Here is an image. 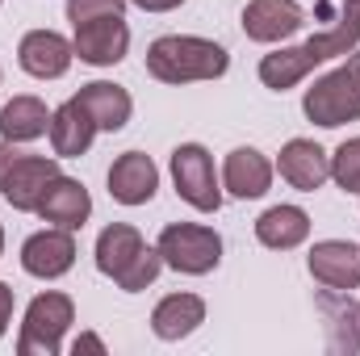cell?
I'll return each mask as SVG.
<instances>
[{
  "mask_svg": "<svg viewBox=\"0 0 360 356\" xmlns=\"http://www.w3.org/2000/svg\"><path fill=\"white\" fill-rule=\"evenodd\" d=\"M306 25V13L297 0H252L243 8V34L252 42H281Z\"/></svg>",
  "mask_w": 360,
  "mask_h": 356,
  "instance_id": "13",
  "label": "cell"
},
{
  "mask_svg": "<svg viewBox=\"0 0 360 356\" xmlns=\"http://www.w3.org/2000/svg\"><path fill=\"white\" fill-rule=\"evenodd\" d=\"M160 268H164V256H160L155 248H143V252H139V260L117 276V285H122L126 293H143V289L160 276Z\"/></svg>",
  "mask_w": 360,
  "mask_h": 356,
  "instance_id": "25",
  "label": "cell"
},
{
  "mask_svg": "<svg viewBox=\"0 0 360 356\" xmlns=\"http://www.w3.org/2000/svg\"><path fill=\"white\" fill-rule=\"evenodd\" d=\"M51 130V113L38 96H13L0 109V139L8 143H34Z\"/></svg>",
  "mask_w": 360,
  "mask_h": 356,
  "instance_id": "23",
  "label": "cell"
},
{
  "mask_svg": "<svg viewBox=\"0 0 360 356\" xmlns=\"http://www.w3.org/2000/svg\"><path fill=\"white\" fill-rule=\"evenodd\" d=\"M34 214H42V222H55V227H63V231H80L92 214V197L80 180H72V177L59 172V177L46 184V193H42V201H38Z\"/></svg>",
  "mask_w": 360,
  "mask_h": 356,
  "instance_id": "12",
  "label": "cell"
},
{
  "mask_svg": "<svg viewBox=\"0 0 360 356\" xmlns=\"http://www.w3.org/2000/svg\"><path fill=\"white\" fill-rule=\"evenodd\" d=\"M331 180L344 193H360V139L340 143V151L331 155Z\"/></svg>",
  "mask_w": 360,
  "mask_h": 356,
  "instance_id": "24",
  "label": "cell"
},
{
  "mask_svg": "<svg viewBox=\"0 0 360 356\" xmlns=\"http://www.w3.org/2000/svg\"><path fill=\"white\" fill-rule=\"evenodd\" d=\"M147 243H143V235L134 231V227H126V222H113V227H105L101 235H96V268L105 272V276H122L126 268L139 260V252H143Z\"/></svg>",
  "mask_w": 360,
  "mask_h": 356,
  "instance_id": "22",
  "label": "cell"
},
{
  "mask_svg": "<svg viewBox=\"0 0 360 356\" xmlns=\"http://www.w3.org/2000/svg\"><path fill=\"white\" fill-rule=\"evenodd\" d=\"M130 0H68V21L72 25H84L92 17H113V13H122Z\"/></svg>",
  "mask_w": 360,
  "mask_h": 356,
  "instance_id": "26",
  "label": "cell"
},
{
  "mask_svg": "<svg viewBox=\"0 0 360 356\" xmlns=\"http://www.w3.org/2000/svg\"><path fill=\"white\" fill-rule=\"evenodd\" d=\"M172 180H176V193L201 214H214L222 205V189L214 177V155L201 147V143H180L172 151Z\"/></svg>",
  "mask_w": 360,
  "mask_h": 356,
  "instance_id": "7",
  "label": "cell"
},
{
  "mask_svg": "<svg viewBox=\"0 0 360 356\" xmlns=\"http://www.w3.org/2000/svg\"><path fill=\"white\" fill-rule=\"evenodd\" d=\"M323 323H327V348L331 352H360V306L352 289H323L314 298Z\"/></svg>",
  "mask_w": 360,
  "mask_h": 356,
  "instance_id": "14",
  "label": "cell"
},
{
  "mask_svg": "<svg viewBox=\"0 0 360 356\" xmlns=\"http://www.w3.org/2000/svg\"><path fill=\"white\" fill-rule=\"evenodd\" d=\"M0 252H4V231H0Z\"/></svg>",
  "mask_w": 360,
  "mask_h": 356,
  "instance_id": "30",
  "label": "cell"
},
{
  "mask_svg": "<svg viewBox=\"0 0 360 356\" xmlns=\"http://www.w3.org/2000/svg\"><path fill=\"white\" fill-rule=\"evenodd\" d=\"M17 59H21V68H25L30 76H38V80H59V76L72 68L76 46H72L63 34H55V30H30V34L21 38V46H17Z\"/></svg>",
  "mask_w": 360,
  "mask_h": 356,
  "instance_id": "10",
  "label": "cell"
},
{
  "mask_svg": "<svg viewBox=\"0 0 360 356\" xmlns=\"http://www.w3.org/2000/svg\"><path fill=\"white\" fill-rule=\"evenodd\" d=\"M92 139H96V122L84 113V105H80L76 96L51 113V147H55L59 160L84 155V151L92 147Z\"/></svg>",
  "mask_w": 360,
  "mask_h": 356,
  "instance_id": "18",
  "label": "cell"
},
{
  "mask_svg": "<svg viewBox=\"0 0 360 356\" xmlns=\"http://www.w3.org/2000/svg\"><path fill=\"white\" fill-rule=\"evenodd\" d=\"M356 42H360V0H344L340 13H335V21L323 34L306 38L302 46H285V51L264 55L260 59V80H264V89L285 92V89H293L297 80H306L319 63L352 55Z\"/></svg>",
  "mask_w": 360,
  "mask_h": 356,
  "instance_id": "1",
  "label": "cell"
},
{
  "mask_svg": "<svg viewBox=\"0 0 360 356\" xmlns=\"http://www.w3.org/2000/svg\"><path fill=\"white\" fill-rule=\"evenodd\" d=\"M205 323V302L197 293H168L155 310H151V331L160 340H184Z\"/></svg>",
  "mask_w": 360,
  "mask_h": 356,
  "instance_id": "20",
  "label": "cell"
},
{
  "mask_svg": "<svg viewBox=\"0 0 360 356\" xmlns=\"http://www.w3.org/2000/svg\"><path fill=\"white\" fill-rule=\"evenodd\" d=\"M310 276L327 289H356L360 285V248L348 239H323L310 248Z\"/></svg>",
  "mask_w": 360,
  "mask_h": 356,
  "instance_id": "16",
  "label": "cell"
},
{
  "mask_svg": "<svg viewBox=\"0 0 360 356\" xmlns=\"http://www.w3.org/2000/svg\"><path fill=\"white\" fill-rule=\"evenodd\" d=\"M76 101L84 105V113H89L92 122H96V130H122L126 122H130V109H134V101H130V92L122 89V84H109V80H92L84 89L76 92Z\"/></svg>",
  "mask_w": 360,
  "mask_h": 356,
  "instance_id": "19",
  "label": "cell"
},
{
  "mask_svg": "<svg viewBox=\"0 0 360 356\" xmlns=\"http://www.w3.org/2000/svg\"><path fill=\"white\" fill-rule=\"evenodd\" d=\"M231 68V55L193 34H164L147 46V72L164 84H193V80H218Z\"/></svg>",
  "mask_w": 360,
  "mask_h": 356,
  "instance_id": "2",
  "label": "cell"
},
{
  "mask_svg": "<svg viewBox=\"0 0 360 356\" xmlns=\"http://www.w3.org/2000/svg\"><path fill=\"white\" fill-rule=\"evenodd\" d=\"M59 177V164L51 155H30L17 151L8 139L0 143V197L13 210H38L46 184Z\"/></svg>",
  "mask_w": 360,
  "mask_h": 356,
  "instance_id": "4",
  "label": "cell"
},
{
  "mask_svg": "<svg viewBox=\"0 0 360 356\" xmlns=\"http://www.w3.org/2000/svg\"><path fill=\"white\" fill-rule=\"evenodd\" d=\"M306 235H310V214L302 205H272L256 218V239L264 248H276V252L306 243Z\"/></svg>",
  "mask_w": 360,
  "mask_h": 356,
  "instance_id": "21",
  "label": "cell"
},
{
  "mask_svg": "<svg viewBox=\"0 0 360 356\" xmlns=\"http://www.w3.org/2000/svg\"><path fill=\"white\" fill-rule=\"evenodd\" d=\"M302 109L323 130H335L344 122H360V55H348L344 68L314 80V89H306V96H302Z\"/></svg>",
  "mask_w": 360,
  "mask_h": 356,
  "instance_id": "3",
  "label": "cell"
},
{
  "mask_svg": "<svg viewBox=\"0 0 360 356\" xmlns=\"http://www.w3.org/2000/svg\"><path fill=\"white\" fill-rule=\"evenodd\" d=\"M155 252L164 256V265L176 268V272L205 276L222 260V239H218V231H210L201 222H172V227H164Z\"/></svg>",
  "mask_w": 360,
  "mask_h": 356,
  "instance_id": "6",
  "label": "cell"
},
{
  "mask_svg": "<svg viewBox=\"0 0 360 356\" xmlns=\"http://www.w3.org/2000/svg\"><path fill=\"white\" fill-rule=\"evenodd\" d=\"M76 323V306L68 293H38L25 310L17 352L21 356H59L68 327Z\"/></svg>",
  "mask_w": 360,
  "mask_h": 356,
  "instance_id": "5",
  "label": "cell"
},
{
  "mask_svg": "<svg viewBox=\"0 0 360 356\" xmlns=\"http://www.w3.org/2000/svg\"><path fill=\"white\" fill-rule=\"evenodd\" d=\"M72 265H76V239H72V231H63V227H51V231L30 235L25 248H21V268H25L30 276L55 281V276H63Z\"/></svg>",
  "mask_w": 360,
  "mask_h": 356,
  "instance_id": "9",
  "label": "cell"
},
{
  "mask_svg": "<svg viewBox=\"0 0 360 356\" xmlns=\"http://www.w3.org/2000/svg\"><path fill=\"white\" fill-rule=\"evenodd\" d=\"M72 46H76V55H80L84 63H92V68H113V63H122L126 51H130V30H126L122 13H113V17H92L84 25H76Z\"/></svg>",
  "mask_w": 360,
  "mask_h": 356,
  "instance_id": "8",
  "label": "cell"
},
{
  "mask_svg": "<svg viewBox=\"0 0 360 356\" xmlns=\"http://www.w3.org/2000/svg\"><path fill=\"white\" fill-rule=\"evenodd\" d=\"M276 168H281V177L289 180L293 189L314 193V189H323V184L331 180V155H327L319 143H310V139H289V143L281 147Z\"/></svg>",
  "mask_w": 360,
  "mask_h": 356,
  "instance_id": "15",
  "label": "cell"
},
{
  "mask_svg": "<svg viewBox=\"0 0 360 356\" xmlns=\"http://www.w3.org/2000/svg\"><path fill=\"white\" fill-rule=\"evenodd\" d=\"M80 352H105V344H101L96 336H80V340H76V356Z\"/></svg>",
  "mask_w": 360,
  "mask_h": 356,
  "instance_id": "29",
  "label": "cell"
},
{
  "mask_svg": "<svg viewBox=\"0 0 360 356\" xmlns=\"http://www.w3.org/2000/svg\"><path fill=\"white\" fill-rule=\"evenodd\" d=\"M130 4H139V8H147V13H172L184 0H130Z\"/></svg>",
  "mask_w": 360,
  "mask_h": 356,
  "instance_id": "28",
  "label": "cell"
},
{
  "mask_svg": "<svg viewBox=\"0 0 360 356\" xmlns=\"http://www.w3.org/2000/svg\"><path fill=\"white\" fill-rule=\"evenodd\" d=\"M160 189V168L143 151H126L109 168V197L122 205H147Z\"/></svg>",
  "mask_w": 360,
  "mask_h": 356,
  "instance_id": "11",
  "label": "cell"
},
{
  "mask_svg": "<svg viewBox=\"0 0 360 356\" xmlns=\"http://www.w3.org/2000/svg\"><path fill=\"white\" fill-rule=\"evenodd\" d=\"M8 319H13V289L0 281V336L8 331Z\"/></svg>",
  "mask_w": 360,
  "mask_h": 356,
  "instance_id": "27",
  "label": "cell"
},
{
  "mask_svg": "<svg viewBox=\"0 0 360 356\" xmlns=\"http://www.w3.org/2000/svg\"><path fill=\"white\" fill-rule=\"evenodd\" d=\"M222 184H226V193H235V197H243V201L264 197V193H269V184H272L269 155H260L256 147H235V151L226 155Z\"/></svg>",
  "mask_w": 360,
  "mask_h": 356,
  "instance_id": "17",
  "label": "cell"
}]
</instances>
